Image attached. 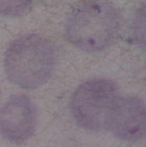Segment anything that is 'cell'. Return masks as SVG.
<instances>
[{
    "label": "cell",
    "mask_w": 146,
    "mask_h": 147,
    "mask_svg": "<svg viewBox=\"0 0 146 147\" xmlns=\"http://www.w3.org/2000/svg\"><path fill=\"white\" fill-rule=\"evenodd\" d=\"M120 26L116 9L108 2H83L69 14L65 34L77 48L95 52L102 51L115 40Z\"/></svg>",
    "instance_id": "obj_1"
},
{
    "label": "cell",
    "mask_w": 146,
    "mask_h": 147,
    "mask_svg": "<svg viewBox=\"0 0 146 147\" xmlns=\"http://www.w3.org/2000/svg\"><path fill=\"white\" fill-rule=\"evenodd\" d=\"M55 52L51 43L34 34L16 38L4 57V69L10 82L24 89H35L51 77Z\"/></svg>",
    "instance_id": "obj_2"
},
{
    "label": "cell",
    "mask_w": 146,
    "mask_h": 147,
    "mask_svg": "<svg viewBox=\"0 0 146 147\" xmlns=\"http://www.w3.org/2000/svg\"><path fill=\"white\" fill-rule=\"evenodd\" d=\"M119 99L116 85L108 80L95 79L81 84L71 101L76 124L89 131L108 129L110 118Z\"/></svg>",
    "instance_id": "obj_3"
},
{
    "label": "cell",
    "mask_w": 146,
    "mask_h": 147,
    "mask_svg": "<svg viewBox=\"0 0 146 147\" xmlns=\"http://www.w3.org/2000/svg\"><path fill=\"white\" fill-rule=\"evenodd\" d=\"M36 110L24 94L12 95L0 111V134L8 141L22 144L35 133Z\"/></svg>",
    "instance_id": "obj_4"
},
{
    "label": "cell",
    "mask_w": 146,
    "mask_h": 147,
    "mask_svg": "<svg viewBox=\"0 0 146 147\" xmlns=\"http://www.w3.org/2000/svg\"><path fill=\"white\" fill-rule=\"evenodd\" d=\"M117 138L137 141L146 136V105L136 98H122L110 118L108 127Z\"/></svg>",
    "instance_id": "obj_5"
},
{
    "label": "cell",
    "mask_w": 146,
    "mask_h": 147,
    "mask_svg": "<svg viewBox=\"0 0 146 147\" xmlns=\"http://www.w3.org/2000/svg\"><path fill=\"white\" fill-rule=\"evenodd\" d=\"M132 34L135 42L146 50V4L141 6L133 20Z\"/></svg>",
    "instance_id": "obj_6"
}]
</instances>
